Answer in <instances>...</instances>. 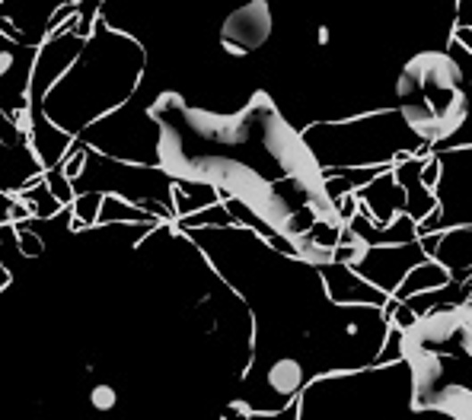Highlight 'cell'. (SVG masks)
I'll return each instance as SVG.
<instances>
[{
    "instance_id": "obj_13",
    "label": "cell",
    "mask_w": 472,
    "mask_h": 420,
    "mask_svg": "<svg viewBox=\"0 0 472 420\" xmlns=\"http://www.w3.org/2000/svg\"><path fill=\"white\" fill-rule=\"evenodd\" d=\"M316 42H319V45H329L332 42V29H329V26H319V29H316Z\"/></svg>"
},
{
    "instance_id": "obj_8",
    "label": "cell",
    "mask_w": 472,
    "mask_h": 420,
    "mask_svg": "<svg viewBox=\"0 0 472 420\" xmlns=\"http://www.w3.org/2000/svg\"><path fill=\"white\" fill-rule=\"evenodd\" d=\"M466 119H469V99H466V93H460L453 103L447 105V109L437 115V125H441V140L443 137H453V134L460 131V128L466 125Z\"/></svg>"
},
{
    "instance_id": "obj_2",
    "label": "cell",
    "mask_w": 472,
    "mask_h": 420,
    "mask_svg": "<svg viewBox=\"0 0 472 420\" xmlns=\"http://www.w3.org/2000/svg\"><path fill=\"white\" fill-rule=\"evenodd\" d=\"M186 121L195 128L198 137L218 140L224 147H240L249 140V115L253 111H236V115H218L208 109H182Z\"/></svg>"
},
{
    "instance_id": "obj_5",
    "label": "cell",
    "mask_w": 472,
    "mask_h": 420,
    "mask_svg": "<svg viewBox=\"0 0 472 420\" xmlns=\"http://www.w3.org/2000/svg\"><path fill=\"white\" fill-rule=\"evenodd\" d=\"M20 198L29 204L32 217H38V220H52V217L61 210V201L52 194V188H48L46 178H32L23 192H20Z\"/></svg>"
},
{
    "instance_id": "obj_7",
    "label": "cell",
    "mask_w": 472,
    "mask_h": 420,
    "mask_svg": "<svg viewBox=\"0 0 472 420\" xmlns=\"http://www.w3.org/2000/svg\"><path fill=\"white\" fill-rule=\"evenodd\" d=\"M109 220H125V223H150V217L144 214L141 207L128 204L125 198H119V194H105V198H103V210H99V223H109Z\"/></svg>"
},
{
    "instance_id": "obj_1",
    "label": "cell",
    "mask_w": 472,
    "mask_h": 420,
    "mask_svg": "<svg viewBox=\"0 0 472 420\" xmlns=\"http://www.w3.org/2000/svg\"><path fill=\"white\" fill-rule=\"evenodd\" d=\"M271 36V7L265 0H253L246 7L233 10L220 26V45H236L243 52L262 48Z\"/></svg>"
},
{
    "instance_id": "obj_12",
    "label": "cell",
    "mask_w": 472,
    "mask_h": 420,
    "mask_svg": "<svg viewBox=\"0 0 472 420\" xmlns=\"http://www.w3.org/2000/svg\"><path fill=\"white\" fill-rule=\"evenodd\" d=\"M16 243H20V251H23V259H38L42 255V239L36 236V233H29V229L23 226V223H16Z\"/></svg>"
},
{
    "instance_id": "obj_14",
    "label": "cell",
    "mask_w": 472,
    "mask_h": 420,
    "mask_svg": "<svg viewBox=\"0 0 472 420\" xmlns=\"http://www.w3.org/2000/svg\"><path fill=\"white\" fill-rule=\"evenodd\" d=\"M443 4H457V0H443Z\"/></svg>"
},
{
    "instance_id": "obj_4",
    "label": "cell",
    "mask_w": 472,
    "mask_h": 420,
    "mask_svg": "<svg viewBox=\"0 0 472 420\" xmlns=\"http://www.w3.org/2000/svg\"><path fill=\"white\" fill-rule=\"evenodd\" d=\"M399 115H402V121L409 128H412V134H418L421 140H441V125H437V115L435 109L421 99V103H405L402 109H399Z\"/></svg>"
},
{
    "instance_id": "obj_11",
    "label": "cell",
    "mask_w": 472,
    "mask_h": 420,
    "mask_svg": "<svg viewBox=\"0 0 472 420\" xmlns=\"http://www.w3.org/2000/svg\"><path fill=\"white\" fill-rule=\"evenodd\" d=\"M115 405H119V391L112 385H96V389H90V408L96 414L115 411Z\"/></svg>"
},
{
    "instance_id": "obj_3",
    "label": "cell",
    "mask_w": 472,
    "mask_h": 420,
    "mask_svg": "<svg viewBox=\"0 0 472 420\" xmlns=\"http://www.w3.org/2000/svg\"><path fill=\"white\" fill-rule=\"evenodd\" d=\"M447 284H450V271L441 261H421V265H415L402 277V284L396 287V300H412V296L427 293V290H441Z\"/></svg>"
},
{
    "instance_id": "obj_10",
    "label": "cell",
    "mask_w": 472,
    "mask_h": 420,
    "mask_svg": "<svg viewBox=\"0 0 472 420\" xmlns=\"http://www.w3.org/2000/svg\"><path fill=\"white\" fill-rule=\"evenodd\" d=\"M46 182H48V188H52V194L61 201V204H70V207H74V201H77L74 192H77V188H74V182H70V178L64 176V169H58V166H54V169H48V172H46Z\"/></svg>"
},
{
    "instance_id": "obj_6",
    "label": "cell",
    "mask_w": 472,
    "mask_h": 420,
    "mask_svg": "<svg viewBox=\"0 0 472 420\" xmlns=\"http://www.w3.org/2000/svg\"><path fill=\"white\" fill-rule=\"evenodd\" d=\"M303 379H307L303 376V363L291 360V357L275 360V366L269 369V385L281 395H297L303 389Z\"/></svg>"
},
{
    "instance_id": "obj_9",
    "label": "cell",
    "mask_w": 472,
    "mask_h": 420,
    "mask_svg": "<svg viewBox=\"0 0 472 420\" xmlns=\"http://www.w3.org/2000/svg\"><path fill=\"white\" fill-rule=\"evenodd\" d=\"M103 198L105 194H80V198L74 201V229H83L90 226V223H99V210H103Z\"/></svg>"
}]
</instances>
